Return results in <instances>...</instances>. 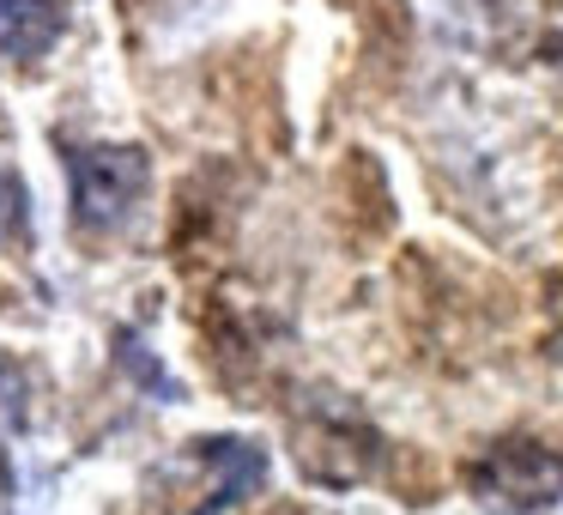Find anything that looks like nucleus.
Returning a JSON list of instances; mask_svg holds the SVG:
<instances>
[{
  "instance_id": "f257e3e1",
  "label": "nucleus",
  "mask_w": 563,
  "mask_h": 515,
  "mask_svg": "<svg viewBox=\"0 0 563 515\" xmlns=\"http://www.w3.org/2000/svg\"><path fill=\"white\" fill-rule=\"evenodd\" d=\"M466 485H473L478 509L490 515H539L563 503V454L533 437H503L473 461Z\"/></svg>"
},
{
  "instance_id": "f03ea898",
  "label": "nucleus",
  "mask_w": 563,
  "mask_h": 515,
  "mask_svg": "<svg viewBox=\"0 0 563 515\" xmlns=\"http://www.w3.org/2000/svg\"><path fill=\"white\" fill-rule=\"evenodd\" d=\"M67 176H74V219L79 231H122L128 212L140 207L152 183V158L140 146L103 140V146L67 152Z\"/></svg>"
},
{
  "instance_id": "7ed1b4c3",
  "label": "nucleus",
  "mask_w": 563,
  "mask_h": 515,
  "mask_svg": "<svg viewBox=\"0 0 563 515\" xmlns=\"http://www.w3.org/2000/svg\"><path fill=\"white\" fill-rule=\"evenodd\" d=\"M67 19L55 0H0V55L7 62H37L62 43Z\"/></svg>"
},
{
  "instance_id": "20e7f679",
  "label": "nucleus",
  "mask_w": 563,
  "mask_h": 515,
  "mask_svg": "<svg viewBox=\"0 0 563 515\" xmlns=\"http://www.w3.org/2000/svg\"><path fill=\"white\" fill-rule=\"evenodd\" d=\"M25 237V188L13 171H0V249Z\"/></svg>"
}]
</instances>
